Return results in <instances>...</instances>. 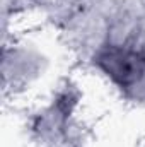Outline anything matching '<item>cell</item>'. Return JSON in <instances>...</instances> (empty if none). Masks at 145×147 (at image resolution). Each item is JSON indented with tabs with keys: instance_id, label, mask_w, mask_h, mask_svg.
<instances>
[{
	"instance_id": "cell-1",
	"label": "cell",
	"mask_w": 145,
	"mask_h": 147,
	"mask_svg": "<svg viewBox=\"0 0 145 147\" xmlns=\"http://www.w3.org/2000/svg\"><path fill=\"white\" fill-rule=\"evenodd\" d=\"M96 62L121 87L138 84L145 75V55L140 51L109 46L97 53Z\"/></svg>"
}]
</instances>
